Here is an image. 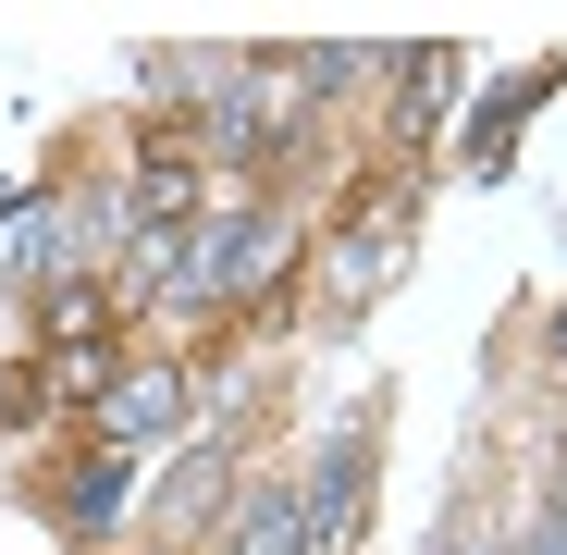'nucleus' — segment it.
I'll list each match as a JSON object with an SVG mask.
<instances>
[{
	"label": "nucleus",
	"mask_w": 567,
	"mask_h": 555,
	"mask_svg": "<svg viewBox=\"0 0 567 555\" xmlns=\"http://www.w3.org/2000/svg\"><path fill=\"white\" fill-rule=\"evenodd\" d=\"M173 395H185L173 370H136V383H124V395H112L100 420H112V432H161V420H173Z\"/></svg>",
	"instance_id": "1"
},
{
	"label": "nucleus",
	"mask_w": 567,
	"mask_h": 555,
	"mask_svg": "<svg viewBox=\"0 0 567 555\" xmlns=\"http://www.w3.org/2000/svg\"><path fill=\"white\" fill-rule=\"evenodd\" d=\"M543 555H567V518H543Z\"/></svg>",
	"instance_id": "2"
},
{
	"label": "nucleus",
	"mask_w": 567,
	"mask_h": 555,
	"mask_svg": "<svg viewBox=\"0 0 567 555\" xmlns=\"http://www.w3.org/2000/svg\"><path fill=\"white\" fill-rule=\"evenodd\" d=\"M555 518H567V456H555Z\"/></svg>",
	"instance_id": "3"
},
{
	"label": "nucleus",
	"mask_w": 567,
	"mask_h": 555,
	"mask_svg": "<svg viewBox=\"0 0 567 555\" xmlns=\"http://www.w3.org/2000/svg\"><path fill=\"white\" fill-rule=\"evenodd\" d=\"M555 346H567V333H555Z\"/></svg>",
	"instance_id": "4"
}]
</instances>
